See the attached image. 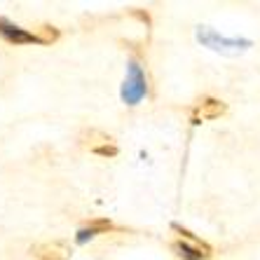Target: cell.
Segmentation results:
<instances>
[{
  "label": "cell",
  "mask_w": 260,
  "mask_h": 260,
  "mask_svg": "<svg viewBox=\"0 0 260 260\" xmlns=\"http://www.w3.org/2000/svg\"><path fill=\"white\" fill-rule=\"evenodd\" d=\"M110 230H113V220H110V218H94V220L85 223L78 232H75V244L85 246L87 242L96 239L99 235H108Z\"/></svg>",
  "instance_id": "52a82bcc"
},
{
  "label": "cell",
  "mask_w": 260,
  "mask_h": 260,
  "mask_svg": "<svg viewBox=\"0 0 260 260\" xmlns=\"http://www.w3.org/2000/svg\"><path fill=\"white\" fill-rule=\"evenodd\" d=\"M132 14L139 19V21H143L145 26H150V17H148V12H141V10H132Z\"/></svg>",
  "instance_id": "30bf717a"
},
{
  "label": "cell",
  "mask_w": 260,
  "mask_h": 260,
  "mask_svg": "<svg viewBox=\"0 0 260 260\" xmlns=\"http://www.w3.org/2000/svg\"><path fill=\"white\" fill-rule=\"evenodd\" d=\"M0 38H3L5 43L14 45V47H19V45H40L33 30L21 28V26L12 24V21L5 17H0Z\"/></svg>",
  "instance_id": "8992f818"
},
{
  "label": "cell",
  "mask_w": 260,
  "mask_h": 260,
  "mask_svg": "<svg viewBox=\"0 0 260 260\" xmlns=\"http://www.w3.org/2000/svg\"><path fill=\"white\" fill-rule=\"evenodd\" d=\"M197 40H200L206 49L218 52V54H223V56H237L253 45L251 40H246V38L223 36V33H218V30L209 28V26H200V28H197Z\"/></svg>",
  "instance_id": "6da1fadb"
},
{
  "label": "cell",
  "mask_w": 260,
  "mask_h": 260,
  "mask_svg": "<svg viewBox=\"0 0 260 260\" xmlns=\"http://www.w3.org/2000/svg\"><path fill=\"white\" fill-rule=\"evenodd\" d=\"M82 145H85L89 152L99 155V157H106V159L117 157V152H120V148H117V143L113 141V136L99 132V129H89V132L82 136Z\"/></svg>",
  "instance_id": "5b68a950"
},
{
  "label": "cell",
  "mask_w": 260,
  "mask_h": 260,
  "mask_svg": "<svg viewBox=\"0 0 260 260\" xmlns=\"http://www.w3.org/2000/svg\"><path fill=\"white\" fill-rule=\"evenodd\" d=\"M30 253L36 255L38 260H68V258H71L68 246H66V244H61V242L38 244V246L30 248Z\"/></svg>",
  "instance_id": "ba28073f"
},
{
  "label": "cell",
  "mask_w": 260,
  "mask_h": 260,
  "mask_svg": "<svg viewBox=\"0 0 260 260\" xmlns=\"http://www.w3.org/2000/svg\"><path fill=\"white\" fill-rule=\"evenodd\" d=\"M33 33H36L40 45H54L61 38L59 28H54V26H49V24H43V26H38V28H33Z\"/></svg>",
  "instance_id": "9c48e42d"
},
{
  "label": "cell",
  "mask_w": 260,
  "mask_h": 260,
  "mask_svg": "<svg viewBox=\"0 0 260 260\" xmlns=\"http://www.w3.org/2000/svg\"><path fill=\"white\" fill-rule=\"evenodd\" d=\"M228 113V103L220 101L216 96H202L192 103V110H190V122L192 124H202V122H211L218 120Z\"/></svg>",
  "instance_id": "277c9868"
},
{
  "label": "cell",
  "mask_w": 260,
  "mask_h": 260,
  "mask_svg": "<svg viewBox=\"0 0 260 260\" xmlns=\"http://www.w3.org/2000/svg\"><path fill=\"white\" fill-rule=\"evenodd\" d=\"M150 85H148V73L141 66L136 59H132L127 63V75H124V82H122V91L120 96L127 106H139L143 103V99L148 96Z\"/></svg>",
  "instance_id": "3957f363"
},
{
  "label": "cell",
  "mask_w": 260,
  "mask_h": 260,
  "mask_svg": "<svg viewBox=\"0 0 260 260\" xmlns=\"http://www.w3.org/2000/svg\"><path fill=\"white\" fill-rule=\"evenodd\" d=\"M171 230L178 232V239H174L169 246L181 260H209L213 255V248L204 239L194 237L190 230H185V228H181L176 223L171 225Z\"/></svg>",
  "instance_id": "7a4b0ae2"
}]
</instances>
